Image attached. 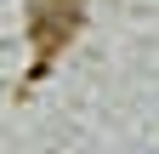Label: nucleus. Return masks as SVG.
I'll return each instance as SVG.
<instances>
[{"instance_id":"obj_1","label":"nucleus","mask_w":159,"mask_h":154,"mask_svg":"<svg viewBox=\"0 0 159 154\" xmlns=\"http://www.w3.org/2000/svg\"><path fill=\"white\" fill-rule=\"evenodd\" d=\"M85 23V12H80V0H34V12H29V40H34V51H57L68 40V34Z\"/></svg>"}]
</instances>
